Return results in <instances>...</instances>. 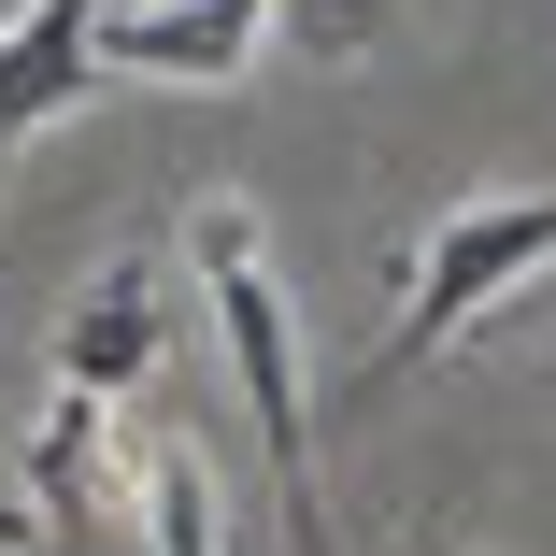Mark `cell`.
Returning a JSON list of instances; mask_svg holds the SVG:
<instances>
[{"mask_svg": "<svg viewBox=\"0 0 556 556\" xmlns=\"http://www.w3.org/2000/svg\"><path fill=\"white\" fill-rule=\"evenodd\" d=\"M186 257H200V286H214V343H229V386H243V414H257L286 542H300V556H343V542H328V500H314V386H300V314H286V286H271L257 200L214 186V200L186 214Z\"/></svg>", "mask_w": 556, "mask_h": 556, "instance_id": "6da1fadb", "label": "cell"}, {"mask_svg": "<svg viewBox=\"0 0 556 556\" xmlns=\"http://www.w3.org/2000/svg\"><path fill=\"white\" fill-rule=\"evenodd\" d=\"M414 300H400V328L357 357V400L371 386H400V371H428L442 343H471V328H500L514 300H542L556 286V200H457L442 229L414 243V271H400Z\"/></svg>", "mask_w": 556, "mask_h": 556, "instance_id": "7a4b0ae2", "label": "cell"}, {"mask_svg": "<svg viewBox=\"0 0 556 556\" xmlns=\"http://www.w3.org/2000/svg\"><path fill=\"white\" fill-rule=\"evenodd\" d=\"M257 43H271V0H143V15L100 0V72H143V86H229Z\"/></svg>", "mask_w": 556, "mask_h": 556, "instance_id": "3957f363", "label": "cell"}, {"mask_svg": "<svg viewBox=\"0 0 556 556\" xmlns=\"http://www.w3.org/2000/svg\"><path fill=\"white\" fill-rule=\"evenodd\" d=\"M100 86V0H15L0 15V172H15L29 129H58Z\"/></svg>", "mask_w": 556, "mask_h": 556, "instance_id": "277c9868", "label": "cell"}, {"mask_svg": "<svg viewBox=\"0 0 556 556\" xmlns=\"http://www.w3.org/2000/svg\"><path fill=\"white\" fill-rule=\"evenodd\" d=\"M157 343H172V300H157V271L143 257H115L72 314H58V386H86V400H129L143 371H157Z\"/></svg>", "mask_w": 556, "mask_h": 556, "instance_id": "5b68a950", "label": "cell"}, {"mask_svg": "<svg viewBox=\"0 0 556 556\" xmlns=\"http://www.w3.org/2000/svg\"><path fill=\"white\" fill-rule=\"evenodd\" d=\"M386 15H400V0H271V29H286L300 58H328V72L371 58V43H386Z\"/></svg>", "mask_w": 556, "mask_h": 556, "instance_id": "8992f818", "label": "cell"}, {"mask_svg": "<svg viewBox=\"0 0 556 556\" xmlns=\"http://www.w3.org/2000/svg\"><path fill=\"white\" fill-rule=\"evenodd\" d=\"M542 300H556V286H542Z\"/></svg>", "mask_w": 556, "mask_h": 556, "instance_id": "52a82bcc", "label": "cell"}]
</instances>
